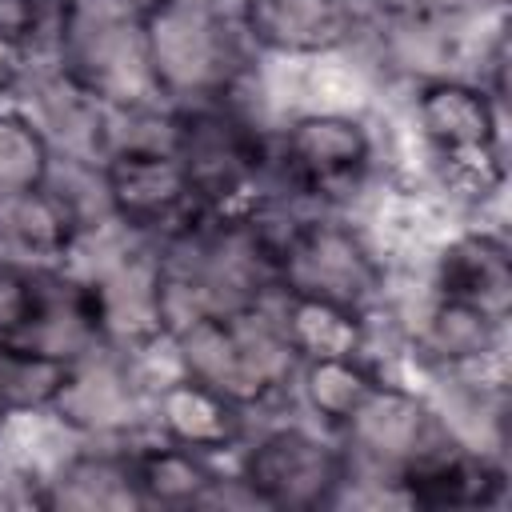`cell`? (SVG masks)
<instances>
[{
  "instance_id": "cell-26",
  "label": "cell",
  "mask_w": 512,
  "mask_h": 512,
  "mask_svg": "<svg viewBox=\"0 0 512 512\" xmlns=\"http://www.w3.org/2000/svg\"><path fill=\"white\" fill-rule=\"evenodd\" d=\"M48 140L20 116H0V192H28L48 180Z\"/></svg>"
},
{
  "instance_id": "cell-23",
  "label": "cell",
  "mask_w": 512,
  "mask_h": 512,
  "mask_svg": "<svg viewBox=\"0 0 512 512\" xmlns=\"http://www.w3.org/2000/svg\"><path fill=\"white\" fill-rule=\"evenodd\" d=\"M72 360H56L44 352H32L24 344L0 340V412H24V408H52Z\"/></svg>"
},
{
  "instance_id": "cell-8",
  "label": "cell",
  "mask_w": 512,
  "mask_h": 512,
  "mask_svg": "<svg viewBox=\"0 0 512 512\" xmlns=\"http://www.w3.org/2000/svg\"><path fill=\"white\" fill-rule=\"evenodd\" d=\"M344 456L300 432L284 428L264 436L244 460V488L268 508H320L344 484Z\"/></svg>"
},
{
  "instance_id": "cell-4",
  "label": "cell",
  "mask_w": 512,
  "mask_h": 512,
  "mask_svg": "<svg viewBox=\"0 0 512 512\" xmlns=\"http://www.w3.org/2000/svg\"><path fill=\"white\" fill-rule=\"evenodd\" d=\"M148 60L160 96L216 100L240 72V32L212 0L144 4Z\"/></svg>"
},
{
  "instance_id": "cell-1",
  "label": "cell",
  "mask_w": 512,
  "mask_h": 512,
  "mask_svg": "<svg viewBox=\"0 0 512 512\" xmlns=\"http://www.w3.org/2000/svg\"><path fill=\"white\" fill-rule=\"evenodd\" d=\"M160 260L164 328H180L208 312L260 304L276 284V240L252 220L212 216L172 236Z\"/></svg>"
},
{
  "instance_id": "cell-17",
  "label": "cell",
  "mask_w": 512,
  "mask_h": 512,
  "mask_svg": "<svg viewBox=\"0 0 512 512\" xmlns=\"http://www.w3.org/2000/svg\"><path fill=\"white\" fill-rule=\"evenodd\" d=\"M100 324L104 332L144 340L164 328L160 312V260L148 256H120L92 280Z\"/></svg>"
},
{
  "instance_id": "cell-3",
  "label": "cell",
  "mask_w": 512,
  "mask_h": 512,
  "mask_svg": "<svg viewBox=\"0 0 512 512\" xmlns=\"http://www.w3.org/2000/svg\"><path fill=\"white\" fill-rule=\"evenodd\" d=\"M60 60L64 76L80 84L100 104L144 108L160 96L148 36L144 4L136 0H64L60 12Z\"/></svg>"
},
{
  "instance_id": "cell-18",
  "label": "cell",
  "mask_w": 512,
  "mask_h": 512,
  "mask_svg": "<svg viewBox=\"0 0 512 512\" xmlns=\"http://www.w3.org/2000/svg\"><path fill=\"white\" fill-rule=\"evenodd\" d=\"M400 484L408 488V496L416 504L428 508H476V504H492L500 496V472H492L488 464L452 452L444 444L428 448L420 460H412L400 472Z\"/></svg>"
},
{
  "instance_id": "cell-9",
  "label": "cell",
  "mask_w": 512,
  "mask_h": 512,
  "mask_svg": "<svg viewBox=\"0 0 512 512\" xmlns=\"http://www.w3.org/2000/svg\"><path fill=\"white\" fill-rule=\"evenodd\" d=\"M104 188H108L112 216L124 220L128 228L168 224L192 200L188 176L172 152V140L168 144L132 140L120 152H112L104 164Z\"/></svg>"
},
{
  "instance_id": "cell-10",
  "label": "cell",
  "mask_w": 512,
  "mask_h": 512,
  "mask_svg": "<svg viewBox=\"0 0 512 512\" xmlns=\"http://www.w3.org/2000/svg\"><path fill=\"white\" fill-rule=\"evenodd\" d=\"M344 428L352 440V456L376 472H392L396 480L412 460L440 444L428 408L416 396L384 384L364 396V404L344 420Z\"/></svg>"
},
{
  "instance_id": "cell-16",
  "label": "cell",
  "mask_w": 512,
  "mask_h": 512,
  "mask_svg": "<svg viewBox=\"0 0 512 512\" xmlns=\"http://www.w3.org/2000/svg\"><path fill=\"white\" fill-rule=\"evenodd\" d=\"M440 292L460 300L488 320H504L512 312V260L508 248L492 236H464L440 260Z\"/></svg>"
},
{
  "instance_id": "cell-7",
  "label": "cell",
  "mask_w": 512,
  "mask_h": 512,
  "mask_svg": "<svg viewBox=\"0 0 512 512\" xmlns=\"http://www.w3.org/2000/svg\"><path fill=\"white\" fill-rule=\"evenodd\" d=\"M172 152L188 176V192L204 204L232 200L260 168L256 132L228 108L200 104L172 128Z\"/></svg>"
},
{
  "instance_id": "cell-22",
  "label": "cell",
  "mask_w": 512,
  "mask_h": 512,
  "mask_svg": "<svg viewBox=\"0 0 512 512\" xmlns=\"http://www.w3.org/2000/svg\"><path fill=\"white\" fill-rule=\"evenodd\" d=\"M280 328H284V336L300 360L356 356L360 352V312L340 308V304L288 296Z\"/></svg>"
},
{
  "instance_id": "cell-14",
  "label": "cell",
  "mask_w": 512,
  "mask_h": 512,
  "mask_svg": "<svg viewBox=\"0 0 512 512\" xmlns=\"http://www.w3.org/2000/svg\"><path fill=\"white\" fill-rule=\"evenodd\" d=\"M52 408L60 412L64 424H72L80 432H116V428L132 424L136 396H132L124 368L108 356H96V348H92L68 364V376H64Z\"/></svg>"
},
{
  "instance_id": "cell-11",
  "label": "cell",
  "mask_w": 512,
  "mask_h": 512,
  "mask_svg": "<svg viewBox=\"0 0 512 512\" xmlns=\"http://www.w3.org/2000/svg\"><path fill=\"white\" fill-rule=\"evenodd\" d=\"M368 168V136L348 116H304L284 136V172L304 192H344Z\"/></svg>"
},
{
  "instance_id": "cell-5",
  "label": "cell",
  "mask_w": 512,
  "mask_h": 512,
  "mask_svg": "<svg viewBox=\"0 0 512 512\" xmlns=\"http://www.w3.org/2000/svg\"><path fill=\"white\" fill-rule=\"evenodd\" d=\"M276 284L288 296L360 312L376 292V264L344 224L304 220L276 244Z\"/></svg>"
},
{
  "instance_id": "cell-21",
  "label": "cell",
  "mask_w": 512,
  "mask_h": 512,
  "mask_svg": "<svg viewBox=\"0 0 512 512\" xmlns=\"http://www.w3.org/2000/svg\"><path fill=\"white\" fill-rule=\"evenodd\" d=\"M136 488H140V500L144 504H208L212 488L220 484L216 472L200 460L196 448H184V444H172V448H152L144 452L136 464Z\"/></svg>"
},
{
  "instance_id": "cell-6",
  "label": "cell",
  "mask_w": 512,
  "mask_h": 512,
  "mask_svg": "<svg viewBox=\"0 0 512 512\" xmlns=\"http://www.w3.org/2000/svg\"><path fill=\"white\" fill-rule=\"evenodd\" d=\"M416 112L452 184H464L468 192H480V196L500 184L496 116L480 88L456 84V80H432L424 84Z\"/></svg>"
},
{
  "instance_id": "cell-2",
  "label": "cell",
  "mask_w": 512,
  "mask_h": 512,
  "mask_svg": "<svg viewBox=\"0 0 512 512\" xmlns=\"http://www.w3.org/2000/svg\"><path fill=\"white\" fill-rule=\"evenodd\" d=\"M184 376L208 384L232 404H256L272 396L296 372V352L276 316L252 308L208 312L176 328Z\"/></svg>"
},
{
  "instance_id": "cell-20",
  "label": "cell",
  "mask_w": 512,
  "mask_h": 512,
  "mask_svg": "<svg viewBox=\"0 0 512 512\" xmlns=\"http://www.w3.org/2000/svg\"><path fill=\"white\" fill-rule=\"evenodd\" d=\"M44 504L52 508H76V512H116V508H136L140 488H136V472L128 460H112V456H80L68 468H60V476L52 480V492L44 496Z\"/></svg>"
},
{
  "instance_id": "cell-27",
  "label": "cell",
  "mask_w": 512,
  "mask_h": 512,
  "mask_svg": "<svg viewBox=\"0 0 512 512\" xmlns=\"http://www.w3.org/2000/svg\"><path fill=\"white\" fill-rule=\"evenodd\" d=\"M36 296V272L20 264H0V340H16Z\"/></svg>"
},
{
  "instance_id": "cell-19",
  "label": "cell",
  "mask_w": 512,
  "mask_h": 512,
  "mask_svg": "<svg viewBox=\"0 0 512 512\" xmlns=\"http://www.w3.org/2000/svg\"><path fill=\"white\" fill-rule=\"evenodd\" d=\"M156 412H160L168 440L196 448V452L228 448L240 436V404L224 400L220 392H212L208 384L192 376L168 384L156 400Z\"/></svg>"
},
{
  "instance_id": "cell-15",
  "label": "cell",
  "mask_w": 512,
  "mask_h": 512,
  "mask_svg": "<svg viewBox=\"0 0 512 512\" xmlns=\"http://www.w3.org/2000/svg\"><path fill=\"white\" fill-rule=\"evenodd\" d=\"M76 216L72 208L48 188H28V192H0V264H20L60 256L72 248L76 236Z\"/></svg>"
},
{
  "instance_id": "cell-13",
  "label": "cell",
  "mask_w": 512,
  "mask_h": 512,
  "mask_svg": "<svg viewBox=\"0 0 512 512\" xmlns=\"http://www.w3.org/2000/svg\"><path fill=\"white\" fill-rule=\"evenodd\" d=\"M240 20L272 52H328L352 36L348 0H244Z\"/></svg>"
},
{
  "instance_id": "cell-25",
  "label": "cell",
  "mask_w": 512,
  "mask_h": 512,
  "mask_svg": "<svg viewBox=\"0 0 512 512\" xmlns=\"http://www.w3.org/2000/svg\"><path fill=\"white\" fill-rule=\"evenodd\" d=\"M492 336H496V320H488L484 312L460 304V300H440L432 320H428V348L448 360V364H460V360H476L492 348Z\"/></svg>"
},
{
  "instance_id": "cell-24",
  "label": "cell",
  "mask_w": 512,
  "mask_h": 512,
  "mask_svg": "<svg viewBox=\"0 0 512 512\" xmlns=\"http://www.w3.org/2000/svg\"><path fill=\"white\" fill-rule=\"evenodd\" d=\"M372 388H376V380L356 356H320V360H308V368H304L308 404L336 424H344L364 404V396Z\"/></svg>"
},
{
  "instance_id": "cell-12",
  "label": "cell",
  "mask_w": 512,
  "mask_h": 512,
  "mask_svg": "<svg viewBox=\"0 0 512 512\" xmlns=\"http://www.w3.org/2000/svg\"><path fill=\"white\" fill-rule=\"evenodd\" d=\"M100 336H104V324H100V304L92 284L56 276V272H36L32 312L12 344H24L56 360H76L92 352Z\"/></svg>"
},
{
  "instance_id": "cell-28",
  "label": "cell",
  "mask_w": 512,
  "mask_h": 512,
  "mask_svg": "<svg viewBox=\"0 0 512 512\" xmlns=\"http://www.w3.org/2000/svg\"><path fill=\"white\" fill-rule=\"evenodd\" d=\"M60 4H52V0H0V36L12 44H28L44 28L48 12Z\"/></svg>"
}]
</instances>
